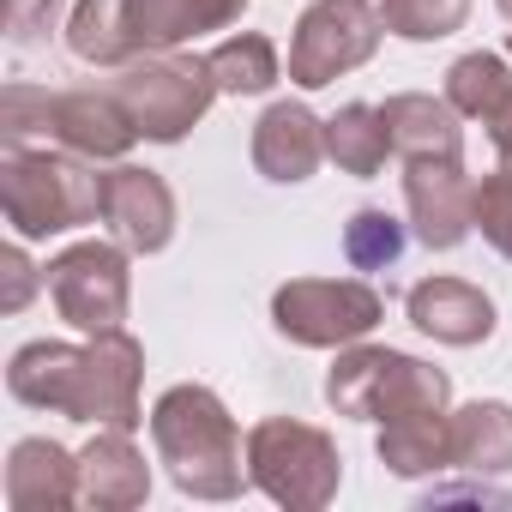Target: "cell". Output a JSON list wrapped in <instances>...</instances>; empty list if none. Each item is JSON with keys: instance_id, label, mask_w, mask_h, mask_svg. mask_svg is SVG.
<instances>
[{"instance_id": "cell-7", "label": "cell", "mask_w": 512, "mask_h": 512, "mask_svg": "<svg viewBox=\"0 0 512 512\" xmlns=\"http://www.w3.org/2000/svg\"><path fill=\"white\" fill-rule=\"evenodd\" d=\"M380 320H386V302L362 278H290L272 296V326L302 350L362 344Z\"/></svg>"}, {"instance_id": "cell-26", "label": "cell", "mask_w": 512, "mask_h": 512, "mask_svg": "<svg viewBox=\"0 0 512 512\" xmlns=\"http://www.w3.org/2000/svg\"><path fill=\"white\" fill-rule=\"evenodd\" d=\"M344 260L356 272H386L404 260V223L380 205H362L350 223H344Z\"/></svg>"}, {"instance_id": "cell-24", "label": "cell", "mask_w": 512, "mask_h": 512, "mask_svg": "<svg viewBox=\"0 0 512 512\" xmlns=\"http://www.w3.org/2000/svg\"><path fill=\"white\" fill-rule=\"evenodd\" d=\"M512 91V61L494 55V49H470L446 67V103L464 115V121H488Z\"/></svg>"}, {"instance_id": "cell-5", "label": "cell", "mask_w": 512, "mask_h": 512, "mask_svg": "<svg viewBox=\"0 0 512 512\" xmlns=\"http://www.w3.org/2000/svg\"><path fill=\"white\" fill-rule=\"evenodd\" d=\"M109 91L127 103L139 139H151V145H181L205 121V109L217 97L205 55H181V49L133 55L127 67H115V85Z\"/></svg>"}, {"instance_id": "cell-22", "label": "cell", "mask_w": 512, "mask_h": 512, "mask_svg": "<svg viewBox=\"0 0 512 512\" xmlns=\"http://www.w3.org/2000/svg\"><path fill=\"white\" fill-rule=\"evenodd\" d=\"M211 85L217 97H266L278 79H284V61H278V43L260 37V31H241V37H223L211 55Z\"/></svg>"}, {"instance_id": "cell-6", "label": "cell", "mask_w": 512, "mask_h": 512, "mask_svg": "<svg viewBox=\"0 0 512 512\" xmlns=\"http://www.w3.org/2000/svg\"><path fill=\"white\" fill-rule=\"evenodd\" d=\"M43 290H49L55 314L85 338L127 326V308H133L127 247L121 241H73L67 253H55L43 266Z\"/></svg>"}, {"instance_id": "cell-8", "label": "cell", "mask_w": 512, "mask_h": 512, "mask_svg": "<svg viewBox=\"0 0 512 512\" xmlns=\"http://www.w3.org/2000/svg\"><path fill=\"white\" fill-rule=\"evenodd\" d=\"M380 37H386L380 0H314L290 37V85L326 91L332 79L368 67Z\"/></svg>"}, {"instance_id": "cell-10", "label": "cell", "mask_w": 512, "mask_h": 512, "mask_svg": "<svg viewBox=\"0 0 512 512\" xmlns=\"http://www.w3.org/2000/svg\"><path fill=\"white\" fill-rule=\"evenodd\" d=\"M139 380H145V344L115 326V332H97L85 344V404H79V422L91 428H139L145 410H139Z\"/></svg>"}, {"instance_id": "cell-1", "label": "cell", "mask_w": 512, "mask_h": 512, "mask_svg": "<svg viewBox=\"0 0 512 512\" xmlns=\"http://www.w3.org/2000/svg\"><path fill=\"white\" fill-rule=\"evenodd\" d=\"M151 446L169 482L193 500H235L247 482V440L211 386H169L151 404Z\"/></svg>"}, {"instance_id": "cell-18", "label": "cell", "mask_w": 512, "mask_h": 512, "mask_svg": "<svg viewBox=\"0 0 512 512\" xmlns=\"http://www.w3.org/2000/svg\"><path fill=\"white\" fill-rule=\"evenodd\" d=\"M7 506L13 512H67L79 506V452L61 440H19L7 452Z\"/></svg>"}, {"instance_id": "cell-25", "label": "cell", "mask_w": 512, "mask_h": 512, "mask_svg": "<svg viewBox=\"0 0 512 512\" xmlns=\"http://www.w3.org/2000/svg\"><path fill=\"white\" fill-rule=\"evenodd\" d=\"M67 49L85 67H127L133 43H127L121 0H73V13H67Z\"/></svg>"}, {"instance_id": "cell-4", "label": "cell", "mask_w": 512, "mask_h": 512, "mask_svg": "<svg viewBox=\"0 0 512 512\" xmlns=\"http://www.w3.org/2000/svg\"><path fill=\"white\" fill-rule=\"evenodd\" d=\"M247 482L290 512H320L338 500L344 452L326 428L296 416H266L247 428Z\"/></svg>"}, {"instance_id": "cell-33", "label": "cell", "mask_w": 512, "mask_h": 512, "mask_svg": "<svg viewBox=\"0 0 512 512\" xmlns=\"http://www.w3.org/2000/svg\"><path fill=\"white\" fill-rule=\"evenodd\" d=\"M494 7H500V19H506V25H512V0H494Z\"/></svg>"}, {"instance_id": "cell-15", "label": "cell", "mask_w": 512, "mask_h": 512, "mask_svg": "<svg viewBox=\"0 0 512 512\" xmlns=\"http://www.w3.org/2000/svg\"><path fill=\"white\" fill-rule=\"evenodd\" d=\"M326 163V121L308 103H272L253 121V169L278 187L308 181Z\"/></svg>"}, {"instance_id": "cell-2", "label": "cell", "mask_w": 512, "mask_h": 512, "mask_svg": "<svg viewBox=\"0 0 512 512\" xmlns=\"http://www.w3.org/2000/svg\"><path fill=\"white\" fill-rule=\"evenodd\" d=\"M0 211L19 241H49L103 217V175L79 151L0 139Z\"/></svg>"}, {"instance_id": "cell-31", "label": "cell", "mask_w": 512, "mask_h": 512, "mask_svg": "<svg viewBox=\"0 0 512 512\" xmlns=\"http://www.w3.org/2000/svg\"><path fill=\"white\" fill-rule=\"evenodd\" d=\"M61 0H0V25H7L13 43H37L43 31H55Z\"/></svg>"}, {"instance_id": "cell-14", "label": "cell", "mask_w": 512, "mask_h": 512, "mask_svg": "<svg viewBox=\"0 0 512 512\" xmlns=\"http://www.w3.org/2000/svg\"><path fill=\"white\" fill-rule=\"evenodd\" d=\"M241 13H247V0H121L133 55L187 49V43H199L211 31H229Z\"/></svg>"}, {"instance_id": "cell-34", "label": "cell", "mask_w": 512, "mask_h": 512, "mask_svg": "<svg viewBox=\"0 0 512 512\" xmlns=\"http://www.w3.org/2000/svg\"><path fill=\"white\" fill-rule=\"evenodd\" d=\"M506 61H512V37H506Z\"/></svg>"}, {"instance_id": "cell-12", "label": "cell", "mask_w": 512, "mask_h": 512, "mask_svg": "<svg viewBox=\"0 0 512 512\" xmlns=\"http://www.w3.org/2000/svg\"><path fill=\"white\" fill-rule=\"evenodd\" d=\"M49 145L79 151L91 163H121L139 145V127L127 115V103L103 85H79V91H55L49 103Z\"/></svg>"}, {"instance_id": "cell-29", "label": "cell", "mask_w": 512, "mask_h": 512, "mask_svg": "<svg viewBox=\"0 0 512 512\" xmlns=\"http://www.w3.org/2000/svg\"><path fill=\"white\" fill-rule=\"evenodd\" d=\"M49 103H55V91H43V85H7L0 91V139L7 145H31V139H49Z\"/></svg>"}, {"instance_id": "cell-20", "label": "cell", "mask_w": 512, "mask_h": 512, "mask_svg": "<svg viewBox=\"0 0 512 512\" xmlns=\"http://www.w3.org/2000/svg\"><path fill=\"white\" fill-rule=\"evenodd\" d=\"M446 422H452V470H464V476L512 470V404L476 398L464 410H446Z\"/></svg>"}, {"instance_id": "cell-19", "label": "cell", "mask_w": 512, "mask_h": 512, "mask_svg": "<svg viewBox=\"0 0 512 512\" xmlns=\"http://www.w3.org/2000/svg\"><path fill=\"white\" fill-rule=\"evenodd\" d=\"M380 121L392 133V157H464V115L434 91H398L380 103Z\"/></svg>"}, {"instance_id": "cell-16", "label": "cell", "mask_w": 512, "mask_h": 512, "mask_svg": "<svg viewBox=\"0 0 512 512\" xmlns=\"http://www.w3.org/2000/svg\"><path fill=\"white\" fill-rule=\"evenodd\" d=\"M151 494V464L127 428H97L79 452V506L91 512H133Z\"/></svg>"}, {"instance_id": "cell-13", "label": "cell", "mask_w": 512, "mask_h": 512, "mask_svg": "<svg viewBox=\"0 0 512 512\" xmlns=\"http://www.w3.org/2000/svg\"><path fill=\"white\" fill-rule=\"evenodd\" d=\"M7 392H13L25 410H49V416L79 422V404H85V344L37 338V344L13 350V362H7Z\"/></svg>"}, {"instance_id": "cell-23", "label": "cell", "mask_w": 512, "mask_h": 512, "mask_svg": "<svg viewBox=\"0 0 512 512\" xmlns=\"http://www.w3.org/2000/svg\"><path fill=\"white\" fill-rule=\"evenodd\" d=\"M326 157H332L344 175L374 181V175L386 169V157H392V133H386L380 109H374V103H344V109L326 121Z\"/></svg>"}, {"instance_id": "cell-3", "label": "cell", "mask_w": 512, "mask_h": 512, "mask_svg": "<svg viewBox=\"0 0 512 512\" xmlns=\"http://www.w3.org/2000/svg\"><path fill=\"white\" fill-rule=\"evenodd\" d=\"M326 404L350 422H398V416H428L452 404V380L404 350L386 344H344L338 362L326 368Z\"/></svg>"}, {"instance_id": "cell-27", "label": "cell", "mask_w": 512, "mask_h": 512, "mask_svg": "<svg viewBox=\"0 0 512 512\" xmlns=\"http://www.w3.org/2000/svg\"><path fill=\"white\" fill-rule=\"evenodd\" d=\"M380 19L404 43H440V37L464 31L470 0H380Z\"/></svg>"}, {"instance_id": "cell-9", "label": "cell", "mask_w": 512, "mask_h": 512, "mask_svg": "<svg viewBox=\"0 0 512 512\" xmlns=\"http://www.w3.org/2000/svg\"><path fill=\"white\" fill-rule=\"evenodd\" d=\"M404 205H410L416 241L434 253H452L476 229V181H470L464 157H410L404 163Z\"/></svg>"}, {"instance_id": "cell-17", "label": "cell", "mask_w": 512, "mask_h": 512, "mask_svg": "<svg viewBox=\"0 0 512 512\" xmlns=\"http://www.w3.org/2000/svg\"><path fill=\"white\" fill-rule=\"evenodd\" d=\"M404 308H410V326L434 344L470 350V344L494 338V302L464 278H422V284H410Z\"/></svg>"}, {"instance_id": "cell-30", "label": "cell", "mask_w": 512, "mask_h": 512, "mask_svg": "<svg viewBox=\"0 0 512 512\" xmlns=\"http://www.w3.org/2000/svg\"><path fill=\"white\" fill-rule=\"evenodd\" d=\"M0 278H7V284H0V314H19L37 290H43V272L31 266V253H25V241H13L7 253H0Z\"/></svg>"}, {"instance_id": "cell-32", "label": "cell", "mask_w": 512, "mask_h": 512, "mask_svg": "<svg viewBox=\"0 0 512 512\" xmlns=\"http://www.w3.org/2000/svg\"><path fill=\"white\" fill-rule=\"evenodd\" d=\"M488 127V145H494V157H512V91H506V103L482 121Z\"/></svg>"}, {"instance_id": "cell-28", "label": "cell", "mask_w": 512, "mask_h": 512, "mask_svg": "<svg viewBox=\"0 0 512 512\" xmlns=\"http://www.w3.org/2000/svg\"><path fill=\"white\" fill-rule=\"evenodd\" d=\"M476 229L494 253L512 260V157H500L482 181H476Z\"/></svg>"}, {"instance_id": "cell-21", "label": "cell", "mask_w": 512, "mask_h": 512, "mask_svg": "<svg viewBox=\"0 0 512 512\" xmlns=\"http://www.w3.org/2000/svg\"><path fill=\"white\" fill-rule=\"evenodd\" d=\"M380 464L392 476H440L452 470V422L446 410H428V416H398V422H380V440H374Z\"/></svg>"}, {"instance_id": "cell-11", "label": "cell", "mask_w": 512, "mask_h": 512, "mask_svg": "<svg viewBox=\"0 0 512 512\" xmlns=\"http://www.w3.org/2000/svg\"><path fill=\"white\" fill-rule=\"evenodd\" d=\"M103 223L127 253H163L175 241V193L157 169L115 163L103 169Z\"/></svg>"}]
</instances>
